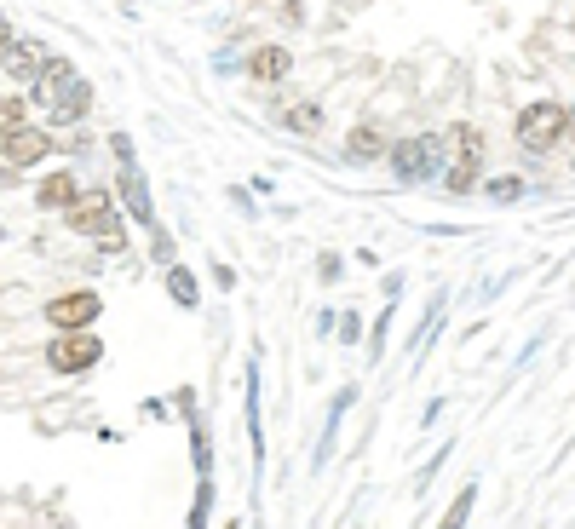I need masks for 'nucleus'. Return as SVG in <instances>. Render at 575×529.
Listing matches in <instances>:
<instances>
[{"instance_id": "obj_1", "label": "nucleus", "mask_w": 575, "mask_h": 529, "mask_svg": "<svg viewBox=\"0 0 575 529\" xmlns=\"http://www.w3.org/2000/svg\"><path fill=\"white\" fill-rule=\"evenodd\" d=\"M64 213H69V225L98 236L104 248H121V242H127V236H121V219H115L110 190H75V202H69Z\"/></svg>"}, {"instance_id": "obj_2", "label": "nucleus", "mask_w": 575, "mask_h": 529, "mask_svg": "<svg viewBox=\"0 0 575 529\" xmlns=\"http://www.w3.org/2000/svg\"><path fill=\"white\" fill-rule=\"evenodd\" d=\"M98 357H104V340L87 328H58V340L46 345L52 374H87V368H98Z\"/></svg>"}, {"instance_id": "obj_3", "label": "nucleus", "mask_w": 575, "mask_h": 529, "mask_svg": "<svg viewBox=\"0 0 575 529\" xmlns=\"http://www.w3.org/2000/svg\"><path fill=\"white\" fill-rule=\"evenodd\" d=\"M564 104H547V98H541V104H529L524 115H518V138H524V150H552V144H558V138H564Z\"/></svg>"}, {"instance_id": "obj_4", "label": "nucleus", "mask_w": 575, "mask_h": 529, "mask_svg": "<svg viewBox=\"0 0 575 529\" xmlns=\"http://www.w3.org/2000/svg\"><path fill=\"white\" fill-rule=\"evenodd\" d=\"M437 161H443V144H437V138H403V144H391V173L409 179V184L432 179Z\"/></svg>"}, {"instance_id": "obj_5", "label": "nucleus", "mask_w": 575, "mask_h": 529, "mask_svg": "<svg viewBox=\"0 0 575 529\" xmlns=\"http://www.w3.org/2000/svg\"><path fill=\"white\" fill-rule=\"evenodd\" d=\"M46 150H58L46 133H35V127H12V133H0V156L12 161V167H35V161H46Z\"/></svg>"}, {"instance_id": "obj_6", "label": "nucleus", "mask_w": 575, "mask_h": 529, "mask_svg": "<svg viewBox=\"0 0 575 529\" xmlns=\"http://www.w3.org/2000/svg\"><path fill=\"white\" fill-rule=\"evenodd\" d=\"M98 311H104L98 294H64V299H52V305H46V322H52V328H92Z\"/></svg>"}, {"instance_id": "obj_7", "label": "nucleus", "mask_w": 575, "mask_h": 529, "mask_svg": "<svg viewBox=\"0 0 575 529\" xmlns=\"http://www.w3.org/2000/svg\"><path fill=\"white\" fill-rule=\"evenodd\" d=\"M115 156H121V196H127V207H133V219H156L150 213V190H144V179H138V167H133V150H127V138H115Z\"/></svg>"}, {"instance_id": "obj_8", "label": "nucleus", "mask_w": 575, "mask_h": 529, "mask_svg": "<svg viewBox=\"0 0 575 529\" xmlns=\"http://www.w3.org/2000/svg\"><path fill=\"white\" fill-rule=\"evenodd\" d=\"M69 81H75V69H69L64 58H46V64L35 69L29 92H35V104H46V110H52V104H58V98L69 92Z\"/></svg>"}, {"instance_id": "obj_9", "label": "nucleus", "mask_w": 575, "mask_h": 529, "mask_svg": "<svg viewBox=\"0 0 575 529\" xmlns=\"http://www.w3.org/2000/svg\"><path fill=\"white\" fill-rule=\"evenodd\" d=\"M0 64H6V75H12L18 87H29V81H35V69L46 64V46H35V41H12L6 52H0Z\"/></svg>"}, {"instance_id": "obj_10", "label": "nucleus", "mask_w": 575, "mask_h": 529, "mask_svg": "<svg viewBox=\"0 0 575 529\" xmlns=\"http://www.w3.org/2000/svg\"><path fill=\"white\" fill-rule=\"evenodd\" d=\"M87 110H92V87H87V81H69V92L52 104V121H58V127H69V121H81Z\"/></svg>"}, {"instance_id": "obj_11", "label": "nucleus", "mask_w": 575, "mask_h": 529, "mask_svg": "<svg viewBox=\"0 0 575 529\" xmlns=\"http://www.w3.org/2000/svg\"><path fill=\"white\" fill-rule=\"evenodd\" d=\"M248 69H253V81H282V75L294 69V58H288L282 46H259V52L248 58Z\"/></svg>"}, {"instance_id": "obj_12", "label": "nucleus", "mask_w": 575, "mask_h": 529, "mask_svg": "<svg viewBox=\"0 0 575 529\" xmlns=\"http://www.w3.org/2000/svg\"><path fill=\"white\" fill-rule=\"evenodd\" d=\"M75 190H81V184L69 179V173H52V179H41L35 202H41V207H52V213H64V207L75 202Z\"/></svg>"}, {"instance_id": "obj_13", "label": "nucleus", "mask_w": 575, "mask_h": 529, "mask_svg": "<svg viewBox=\"0 0 575 529\" xmlns=\"http://www.w3.org/2000/svg\"><path fill=\"white\" fill-rule=\"evenodd\" d=\"M478 150H460V161L455 167H449V190H455V196H466V190H472V184H478Z\"/></svg>"}, {"instance_id": "obj_14", "label": "nucleus", "mask_w": 575, "mask_h": 529, "mask_svg": "<svg viewBox=\"0 0 575 529\" xmlns=\"http://www.w3.org/2000/svg\"><path fill=\"white\" fill-rule=\"evenodd\" d=\"M282 121H288L294 133H317V127H322V110H317V104H294V110L282 115Z\"/></svg>"}, {"instance_id": "obj_15", "label": "nucleus", "mask_w": 575, "mask_h": 529, "mask_svg": "<svg viewBox=\"0 0 575 529\" xmlns=\"http://www.w3.org/2000/svg\"><path fill=\"white\" fill-rule=\"evenodd\" d=\"M380 156V133H374V127H357V133H351V161H374Z\"/></svg>"}, {"instance_id": "obj_16", "label": "nucleus", "mask_w": 575, "mask_h": 529, "mask_svg": "<svg viewBox=\"0 0 575 529\" xmlns=\"http://www.w3.org/2000/svg\"><path fill=\"white\" fill-rule=\"evenodd\" d=\"M167 288H173V299H179V305H196V276L184 271V265H173V276H167Z\"/></svg>"}, {"instance_id": "obj_17", "label": "nucleus", "mask_w": 575, "mask_h": 529, "mask_svg": "<svg viewBox=\"0 0 575 529\" xmlns=\"http://www.w3.org/2000/svg\"><path fill=\"white\" fill-rule=\"evenodd\" d=\"M23 127V98H0V133Z\"/></svg>"}, {"instance_id": "obj_18", "label": "nucleus", "mask_w": 575, "mask_h": 529, "mask_svg": "<svg viewBox=\"0 0 575 529\" xmlns=\"http://www.w3.org/2000/svg\"><path fill=\"white\" fill-rule=\"evenodd\" d=\"M449 138H455V150H478V156H483V133H478V127H455Z\"/></svg>"}, {"instance_id": "obj_19", "label": "nucleus", "mask_w": 575, "mask_h": 529, "mask_svg": "<svg viewBox=\"0 0 575 529\" xmlns=\"http://www.w3.org/2000/svg\"><path fill=\"white\" fill-rule=\"evenodd\" d=\"M518 196H524V184H518V179H501V184H495V202H518Z\"/></svg>"}, {"instance_id": "obj_20", "label": "nucleus", "mask_w": 575, "mask_h": 529, "mask_svg": "<svg viewBox=\"0 0 575 529\" xmlns=\"http://www.w3.org/2000/svg\"><path fill=\"white\" fill-rule=\"evenodd\" d=\"M466 512H472V489H466V495L455 501V512H449V524H466Z\"/></svg>"}, {"instance_id": "obj_21", "label": "nucleus", "mask_w": 575, "mask_h": 529, "mask_svg": "<svg viewBox=\"0 0 575 529\" xmlns=\"http://www.w3.org/2000/svg\"><path fill=\"white\" fill-rule=\"evenodd\" d=\"M6 46H12V23L0 18V52H6Z\"/></svg>"}]
</instances>
